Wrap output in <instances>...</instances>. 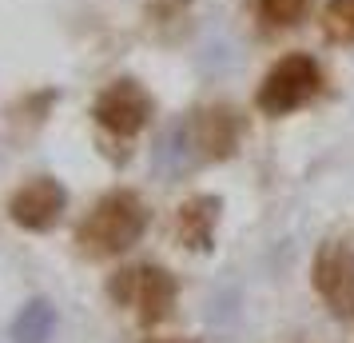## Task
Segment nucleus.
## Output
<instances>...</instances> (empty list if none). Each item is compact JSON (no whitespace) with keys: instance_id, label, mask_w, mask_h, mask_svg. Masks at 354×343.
<instances>
[{"instance_id":"obj_10","label":"nucleus","mask_w":354,"mask_h":343,"mask_svg":"<svg viewBox=\"0 0 354 343\" xmlns=\"http://www.w3.org/2000/svg\"><path fill=\"white\" fill-rule=\"evenodd\" d=\"M255 12L267 28H295L310 12V0H255Z\"/></svg>"},{"instance_id":"obj_9","label":"nucleus","mask_w":354,"mask_h":343,"mask_svg":"<svg viewBox=\"0 0 354 343\" xmlns=\"http://www.w3.org/2000/svg\"><path fill=\"white\" fill-rule=\"evenodd\" d=\"M52 331H56V308H52V299H44V295H32L12 315V324H8L12 343H48Z\"/></svg>"},{"instance_id":"obj_4","label":"nucleus","mask_w":354,"mask_h":343,"mask_svg":"<svg viewBox=\"0 0 354 343\" xmlns=\"http://www.w3.org/2000/svg\"><path fill=\"white\" fill-rule=\"evenodd\" d=\"M310 283L335 319H354V247L326 240L310 260Z\"/></svg>"},{"instance_id":"obj_5","label":"nucleus","mask_w":354,"mask_h":343,"mask_svg":"<svg viewBox=\"0 0 354 343\" xmlns=\"http://www.w3.org/2000/svg\"><path fill=\"white\" fill-rule=\"evenodd\" d=\"M151 116V96L136 80H115L96 100V120L115 136H136Z\"/></svg>"},{"instance_id":"obj_8","label":"nucleus","mask_w":354,"mask_h":343,"mask_svg":"<svg viewBox=\"0 0 354 343\" xmlns=\"http://www.w3.org/2000/svg\"><path fill=\"white\" fill-rule=\"evenodd\" d=\"M219 216H223V200L219 196H192L179 208V220H176L179 244L207 252L211 240H215V228H219Z\"/></svg>"},{"instance_id":"obj_7","label":"nucleus","mask_w":354,"mask_h":343,"mask_svg":"<svg viewBox=\"0 0 354 343\" xmlns=\"http://www.w3.org/2000/svg\"><path fill=\"white\" fill-rule=\"evenodd\" d=\"M239 136H243V120L235 116V108H227V104L203 108V112L195 116V144L203 148V156H211V160L235 156Z\"/></svg>"},{"instance_id":"obj_1","label":"nucleus","mask_w":354,"mask_h":343,"mask_svg":"<svg viewBox=\"0 0 354 343\" xmlns=\"http://www.w3.org/2000/svg\"><path fill=\"white\" fill-rule=\"evenodd\" d=\"M147 231V208L136 192H112L92 208L80 228V244L92 256H120L131 244H140Z\"/></svg>"},{"instance_id":"obj_3","label":"nucleus","mask_w":354,"mask_h":343,"mask_svg":"<svg viewBox=\"0 0 354 343\" xmlns=\"http://www.w3.org/2000/svg\"><path fill=\"white\" fill-rule=\"evenodd\" d=\"M112 295L115 304H124V308H131L144 324H160V319H167L171 315V308H176V276L171 272H163V267H128V272H120V276L112 279Z\"/></svg>"},{"instance_id":"obj_2","label":"nucleus","mask_w":354,"mask_h":343,"mask_svg":"<svg viewBox=\"0 0 354 343\" xmlns=\"http://www.w3.org/2000/svg\"><path fill=\"white\" fill-rule=\"evenodd\" d=\"M319 92H322V64L310 52H287L263 76V84L255 92V108L263 116L279 120V116H290L299 108H306Z\"/></svg>"},{"instance_id":"obj_12","label":"nucleus","mask_w":354,"mask_h":343,"mask_svg":"<svg viewBox=\"0 0 354 343\" xmlns=\"http://www.w3.org/2000/svg\"><path fill=\"white\" fill-rule=\"evenodd\" d=\"M156 343H187V340H156Z\"/></svg>"},{"instance_id":"obj_11","label":"nucleus","mask_w":354,"mask_h":343,"mask_svg":"<svg viewBox=\"0 0 354 343\" xmlns=\"http://www.w3.org/2000/svg\"><path fill=\"white\" fill-rule=\"evenodd\" d=\"M322 24L335 40H354V0H330L322 12Z\"/></svg>"},{"instance_id":"obj_6","label":"nucleus","mask_w":354,"mask_h":343,"mask_svg":"<svg viewBox=\"0 0 354 343\" xmlns=\"http://www.w3.org/2000/svg\"><path fill=\"white\" fill-rule=\"evenodd\" d=\"M64 204H68V196L56 180H36V184H28V188L17 192V200H12V220L24 224V228H32V231H44L60 220Z\"/></svg>"}]
</instances>
